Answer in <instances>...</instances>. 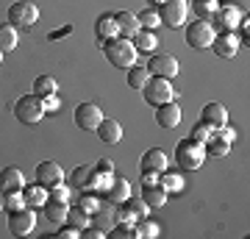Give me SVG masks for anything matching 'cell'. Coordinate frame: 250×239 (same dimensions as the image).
Masks as SVG:
<instances>
[{
    "mask_svg": "<svg viewBox=\"0 0 250 239\" xmlns=\"http://www.w3.org/2000/svg\"><path fill=\"white\" fill-rule=\"evenodd\" d=\"M203 148H206V156H217V159H223V156H228V148H231V145H228L225 139H220L217 133H211V136L206 139Z\"/></svg>",
    "mask_w": 250,
    "mask_h": 239,
    "instance_id": "obj_25",
    "label": "cell"
},
{
    "mask_svg": "<svg viewBox=\"0 0 250 239\" xmlns=\"http://www.w3.org/2000/svg\"><path fill=\"white\" fill-rule=\"evenodd\" d=\"M175 159L184 170H197L206 161V148L195 139H181L175 145Z\"/></svg>",
    "mask_w": 250,
    "mask_h": 239,
    "instance_id": "obj_2",
    "label": "cell"
},
{
    "mask_svg": "<svg viewBox=\"0 0 250 239\" xmlns=\"http://www.w3.org/2000/svg\"><path fill=\"white\" fill-rule=\"evenodd\" d=\"M0 62H3V50H0Z\"/></svg>",
    "mask_w": 250,
    "mask_h": 239,
    "instance_id": "obj_51",
    "label": "cell"
},
{
    "mask_svg": "<svg viewBox=\"0 0 250 239\" xmlns=\"http://www.w3.org/2000/svg\"><path fill=\"white\" fill-rule=\"evenodd\" d=\"M195 11L197 20H208L217 11V0H195Z\"/></svg>",
    "mask_w": 250,
    "mask_h": 239,
    "instance_id": "obj_37",
    "label": "cell"
},
{
    "mask_svg": "<svg viewBox=\"0 0 250 239\" xmlns=\"http://www.w3.org/2000/svg\"><path fill=\"white\" fill-rule=\"evenodd\" d=\"M106 197L111 200V203H123V200H128L131 197V184L125 181V178H114L111 184H108V189H106Z\"/></svg>",
    "mask_w": 250,
    "mask_h": 239,
    "instance_id": "obj_22",
    "label": "cell"
},
{
    "mask_svg": "<svg viewBox=\"0 0 250 239\" xmlns=\"http://www.w3.org/2000/svg\"><path fill=\"white\" fill-rule=\"evenodd\" d=\"M92 175H95V167H89V164H81V167L72 170V186H89Z\"/></svg>",
    "mask_w": 250,
    "mask_h": 239,
    "instance_id": "obj_32",
    "label": "cell"
},
{
    "mask_svg": "<svg viewBox=\"0 0 250 239\" xmlns=\"http://www.w3.org/2000/svg\"><path fill=\"white\" fill-rule=\"evenodd\" d=\"M114 22H117V34L125 36V39H131V36L142 28L134 11H120V14H114Z\"/></svg>",
    "mask_w": 250,
    "mask_h": 239,
    "instance_id": "obj_18",
    "label": "cell"
},
{
    "mask_svg": "<svg viewBox=\"0 0 250 239\" xmlns=\"http://www.w3.org/2000/svg\"><path fill=\"white\" fill-rule=\"evenodd\" d=\"M142 184H145V186L159 184V173H153V170H142Z\"/></svg>",
    "mask_w": 250,
    "mask_h": 239,
    "instance_id": "obj_45",
    "label": "cell"
},
{
    "mask_svg": "<svg viewBox=\"0 0 250 239\" xmlns=\"http://www.w3.org/2000/svg\"><path fill=\"white\" fill-rule=\"evenodd\" d=\"M214 133L220 136V139H225L228 145H231V142L236 139V131H233V128H228V125H220V128H214Z\"/></svg>",
    "mask_w": 250,
    "mask_h": 239,
    "instance_id": "obj_43",
    "label": "cell"
},
{
    "mask_svg": "<svg viewBox=\"0 0 250 239\" xmlns=\"http://www.w3.org/2000/svg\"><path fill=\"white\" fill-rule=\"evenodd\" d=\"M47 197H50V200H59V203H67V200H70V189L64 184H56V186L47 189Z\"/></svg>",
    "mask_w": 250,
    "mask_h": 239,
    "instance_id": "obj_40",
    "label": "cell"
},
{
    "mask_svg": "<svg viewBox=\"0 0 250 239\" xmlns=\"http://www.w3.org/2000/svg\"><path fill=\"white\" fill-rule=\"evenodd\" d=\"M131 42H134V47L139 53H150V50L159 47V36L153 34V31H147V28H139V31L131 36Z\"/></svg>",
    "mask_w": 250,
    "mask_h": 239,
    "instance_id": "obj_21",
    "label": "cell"
},
{
    "mask_svg": "<svg viewBox=\"0 0 250 239\" xmlns=\"http://www.w3.org/2000/svg\"><path fill=\"white\" fill-rule=\"evenodd\" d=\"M59 237H62V239H78L81 237V228H75V225H64V228L59 231Z\"/></svg>",
    "mask_w": 250,
    "mask_h": 239,
    "instance_id": "obj_44",
    "label": "cell"
},
{
    "mask_svg": "<svg viewBox=\"0 0 250 239\" xmlns=\"http://www.w3.org/2000/svg\"><path fill=\"white\" fill-rule=\"evenodd\" d=\"M100 123H103V111H100L98 103H81L75 109V125L81 131H95Z\"/></svg>",
    "mask_w": 250,
    "mask_h": 239,
    "instance_id": "obj_9",
    "label": "cell"
},
{
    "mask_svg": "<svg viewBox=\"0 0 250 239\" xmlns=\"http://www.w3.org/2000/svg\"><path fill=\"white\" fill-rule=\"evenodd\" d=\"M214 25L208 22V20H197V22H192V25L187 28V44L189 47H195V50H200V47H211V42H214Z\"/></svg>",
    "mask_w": 250,
    "mask_h": 239,
    "instance_id": "obj_6",
    "label": "cell"
},
{
    "mask_svg": "<svg viewBox=\"0 0 250 239\" xmlns=\"http://www.w3.org/2000/svg\"><path fill=\"white\" fill-rule=\"evenodd\" d=\"M39 20V9H36V3H31V0H17V3H11L9 9V22L14 28L22 25V28H31Z\"/></svg>",
    "mask_w": 250,
    "mask_h": 239,
    "instance_id": "obj_7",
    "label": "cell"
},
{
    "mask_svg": "<svg viewBox=\"0 0 250 239\" xmlns=\"http://www.w3.org/2000/svg\"><path fill=\"white\" fill-rule=\"evenodd\" d=\"M45 100V111H56L59 109V98L56 95H47V98H42Z\"/></svg>",
    "mask_w": 250,
    "mask_h": 239,
    "instance_id": "obj_46",
    "label": "cell"
},
{
    "mask_svg": "<svg viewBox=\"0 0 250 239\" xmlns=\"http://www.w3.org/2000/svg\"><path fill=\"white\" fill-rule=\"evenodd\" d=\"M34 95H39V98L56 95V78H50V75H39V78L34 81Z\"/></svg>",
    "mask_w": 250,
    "mask_h": 239,
    "instance_id": "obj_31",
    "label": "cell"
},
{
    "mask_svg": "<svg viewBox=\"0 0 250 239\" xmlns=\"http://www.w3.org/2000/svg\"><path fill=\"white\" fill-rule=\"evenodd\" d=\"M67 34H72V25H64V28H59V31H53V34H50V42H56V39H62V36H67Z\"/></svg>",
    "mask_w": 250,
    "mask_h": 239,
    "instance_id": "obj_47",
    "label": "cell"
},
{
    "mask_svg": "<svg viewBox=\"0 0 250 239\" xmlns=\"http://www.w3.org/2000/svg\"><path fill=\"white\" fill-rule=\"evenodd\" d=\"M142 95H145V100L156 109V106H161V103H170V100L175 98V89H172L170 78H156V75H150V81H147L145 89H142Z\"/></svg>",
    "mask_w": 250,
    "mask_h": 239,
    "instance_id": "obj_4",
    "label": "cell"
},
{
    "mask_svg": "<svg viewBox=\"0 0 250 239\" xmlns=\"http://www.w3.org/2000/svg\"><path fill=\"white\" fill-rule=\"evenodd\" d=\"M22 189H25V175H22V170H17V167L0 170V192H3V195H9V192H22Z\"/></svg>",
    "mask_w": 250,
    "mask_h": 239,
    "instance_id": "obj_13",
    "label": "cell"
},
{
    "mask_svg": "<svg viewBox=\"0 0 250 239\" xmlns=\"http://www.w3.org/2000/svg\"><path fill=\"white\" fill-rule=\"evenodd\" d=\"M136 20H139V25L147 28V31H153L156 25H161V20H159V11H153V9H145L136 14Z\"/></svg>",
    "mask_w": 250,
    "mask_h": 239,
    "instance_id": "obj_35",
    "label": "cell"
},
{
    "mask_svg": "<svg viewBox=\"0 0 250 239\" xmlns=\"http://www.w3.org/2000/svg\"><path fill=\"white\" fill-rule=\"evenodd\" d=\"M108 237H114V239L136 237V228L131 225V222H120V225H114V228H108Z\"/></svg>",
    "mask_w": 250,
    "mask_h": 239,
    "instance_id": "obj_39",
    "label": "cell"
},
{
    "mask_svg": "<svg viewBox=\"0 0 250 239\" xmlns=\"http://www.w3.org/2000/svg\"><path fill=\"white\" fill-rule=\"evenodd\" d=\"M117 36V22L111 14H103V17L98 20V39L100 42H108V39H114Z\"/></svg>",
    "mask_w": 250,
    "mask_h": 239,
    "instance_id": "obj_26",
    "label": "cell"
},
{
    "mask_svg": "<svg viewBox=\"0 0 250 239\" xmlns=\"http://www.w3.org/2000/svg\"><path fill=\"white\" fill-rule=\"evenodd\" d=\"M14 114H17L20 123L25 125H36L42 117H45V100L39 95H22L14 106Z\"/></svg>",
    "mask_w": 250,
    "mask_h": 239,
    "instance_id": "obj_3",
    "label": "cell"
},
{
    "mask_svg": "<svg viewBox=\"0 0 250 239\" xmlns=\"http://www.w3.org/2000/svg\"><path fill=\"white\" fill-rule=\"evenodd\" d=\"M167 167V153L161 148H150V151L142 156V170H153V173H164Z\"/></svg>",
    "mask_w": 250,
    "mask_h": 239,
    "instance_id": "obj_23",
    "label": "cell"
},
{
    "mask_svg": "<svg viewBox=\"0 0 250 239\" xmlns=\"http://www.w3.org/2000/svg\"><path fill=\"white\" fill-rule=\"evenodd\" d=\"M159 186L164 192H178L181 186H184V181H181L178 173H164V175L159 178Z\"/></svg>",
    "mask_w": 250,
    "mask_h": 239,
    "instance_id": "obj_34",
    "label": "cell"
},
{
    "mask_svg": "<svg viewBox=\"0 0 250 239\" xmlns=\"http://www.w3.org/2000/svg\"><path fill=\"white\" fill-rule=\"evenodd\" d=\"M203 123H208L211 128H220V125L228 123V111H225L223 103H206L203 106V117H200Z\"/></svg>",
    "mask_w": 250,
    "mask_h": 239,
    "instance_id": "obj_20",
    "label": "cell"
},
{
    "mask_svg": "<svg viewBox=\"0 0 250 239\" xmlns=\"http://www.w3.org/2000/svg\"><path fill=\"white\" fill-rule=\"evenodd\" d=\"M150 3H153V6H161V3H164V0H150Z\"/></svg>",
    "mask_w": 250,
    "mask_h": 239,
    "instance_id": "obj_50",
    "label": "cell"
},
{
    "mask_svg": "<svg viewBox=\"0 0 250 239\" xmlns=\"http://www.w3.org/2000/svg\"><path fill=\"white\" fill-rule=\"evenodd\" d=\"M17 47V28L14 25H0V50L9 53Z\"/></svg>",
    "mask_w": 250,
    "mask_h": 239,
    "instance_id": "obj_29",
    "label": "cell"
},
{
    "mask_svg": "<svg viewBox=\"0 0 250 239\" xmlns=\"http://www.w3.org/2000/svg\"><path fill=\"white\" fill-rule=\"evenodd\" d=\"M156 123L161 125V128H178V123H181V109H178V103H161V106H156Z\"/></svg>",
    "mask_w": 250,
    "mask_h": 239,
    "instance_id": "obj_14",
    "label": "cell"
},
{
    "mask_svg": "<svg viewBox=\"0 0 250 239\" xmlns=\"http://www.w3.org/2000/svg\"><path fill=\"white\" fill-rule=\"evenodd\" d=\"M145 214H147V203H145V200H131V197H128V200H123V203H120L117 220L136 225L139 220H145Z\"/></svg>",
    "mask_w": 250,
    "mask_h": 239,
    "instance_id": "obj_11",
    "label": "cell"
},
{
    "mask_svg": "<svg viewBox=\"0 0 250 239\" xmlns=\"http://www.w3.org/2000/svg\"><path fill=\"white\" fill-rule=\"evenodd\" d=\"M142 200L147 203V209H161V206L167 203V192H164L159 184H150V186H145Z\"/></svg>",
    "mask_w": 250,
    "mask_h": 239,
    "instance_id": "obj_24",
    "label": "cell"
},
{
    "mask_svg": "<svg viewBox=\"0 0 250 239\" xmlns=\"http://www.w3.org/2000/svg\"><path fill=\"white\" fill-rule=\"evenodd\" d=\"M45 200H47V189L42 184L28 186L25 189V203L28 206H45Z\"/></svg>",
    "mask_w": 250,
    "mask_h": 239,
    "instance_id": "obj_33",
    "label": "cell"
},
{
    "mask_svg": "<svg viewBox=\"0 0 250 239\" xmlns=\"http://www.w3.org/2000/svg\"><path fill=\"white\" fill-rule=\"evenodd\" d=\"M98 170H100V173H114V164H111V161H108V159H100Z\"/></svg>",
    "mask_w": 250,
    "mask_h": 239,
    "instance_id": "obj_48",
    "label": "cell"
},
{
    "mask_svg": "<svg viewBox=\"0 0 250 239\" xmlns=\"http://www.w3.org/2000/svg\"><path fill=\"white\" fill-rule=\"evenodd\" d=\"M178 67H181L178 59L170 53H156L147 64L150 75H156V78H172V75H178Z\"/></svg>",
    "mask_w": 250,
    "mask_h": 239,
    "instance_id": "obj_10",
    "label": "cell"
},
{
    "mask_svg": "<svg viewBox=\"0 0 250 239\" xmlns=\"http://www.w3.org/2000/svg\"><path fill=\"white\" fill-rule=\"evenodd\" d=\"M239 20H242V14H239V9L236 6H231V3H225V6H217V11L208 17V22H220V28H236L239 25Z\"/></svg>",
    "mask_w": 250,
    "mask_h": 239,
    "instance_id": "obj_15",
    "label": "cell"
},
{
    "mask_svg": "<svg viewBox=\"0 0 250 239\" xmlns=\"http://www.w3.org/2000/svg\"><path fill=\"white\" fill-rule=\"evenodd\" d=\"M114 220H117V212H114V203H100L95 212H92V225H98L108 234V228H114Z\"/></svg>",
    "mask_w": 250,
    "mask_h": 239,
    "instance_id": "obj_17",
    "label": "cell"
},
{
    "mask_svg": "<svg viewBox=\"0 0 250 239\" xmlns=\"http://www.w3.org/2000/svg\"><path fill=\"white\" fill-rule=\"evenodd\" d=\"M45 217L53 222H67V203H59V200H45Z\"/></svg>",
    "mask_w": 250,
    "mask_h": 239,
    "instance_id": "obj_27",
    "label": "cell"
},
{
    "mask_svg": "<svg viewBox=\"0 0 250 239\" xmlns=\"http://www.w3.org/2000/svg\"><path fill=\"white\" fill-rule=\"evenodd\" d=\"M3 197H6V209H9V212H17V209L28 206V203H25V197L20 195V192H9V195H3Z\"/></svg>",
    "mask_w": 250,
    "mask_h": 239,
    "instance_id": "obj_42",
    "label": "cell"
},
{
    "mask_svg": "<svg viewBox=\"0 0 250 239\" xmlns=\"http://www.w3.org/2000/svg\"><path fill=\"white\" fill-rule=\"evenodd\" d=\"M75 206H81L83 212H89V214H92V212H95V209L100 206V200H98V195H95V192H86V195L81 197V200H78Z\"/></svg>",
    "mask_w": 250,
    "mask_h": 239,
    "instance_id": "obj_41",
    "label": "cell"
},
{
    "mask_svg": "<svg viewBox=\"0 0 250 239\" xmlns=\"http://www.w3.org/2000/svg\"><path fill=\"white\" fill-rule=\"evenodd\" d=\"M211 47H214V53L220 56V59H231V56H236V50H239V36H233V34L214 36Z\"/></svg>",
    "mask_w": 250,
    "mask_h": 239,
    "instance_id": "obj_16",
    "label": "cell"
},
{
    "mask_svg": "<svg viewBox=\"0 0 250 239\" xmlns=\"http://www.w3.org/2000/svg\"><path fill=\"white\" fill-rule=\"evenodd\" d=\"M67 222L83 231L86 225H92V214H89V212H83L81 206H72V209H67Z\"/></svg>",
    "mask_w": 250,
    "mask_h": 239,
    "instance_id": "obj_28",
    "label": "cell"
},
{
    "mask_svg": "<svg viewBox=\"0 0 250 239\" xmlns=\"http://www.w3.org/2000/svg\"><path fill=\"white\" fill-rule=\"evenodd\" d=\"M134 228H136V237H145V239L159 237V225H156V222H150V220H139Z\"/></svg>",
    "mask_w": 250,
    "mask_h": 239,
    "instance_id": "obj_38",
    "label": "cell"
},
{
    "mask_svg": "<svg viewBox=\"0 0 250 239\" xmlns=\"http://www.w3.org/2000/svg\"><path fill=\"white\" fill-rule=\"evenodd\" d=\"M103 50H106V59L111 62V67H120V70H131L136 64V56L139 50L134 47L131 39H125V36H114V39H108L103 44Z\"/></svg>",
    "mask_w": 250,
    "mask_h": 239,
    "instance_id": "obj_1",
    "label": "cell"
},
{
    "mask_svg": "<svg viewBox=\"0 0 250 239\" xmlns=\"http://www.w3.org/2000/svg\"><path fill=\"white\" fill-rule=\"evenodd\" d=\"M100 136V142H106V145H117V142L123 139V125L117 123V120H106L103 117V123L95 128Z\"/></svg>",
    "mask_w": 250,
    "mask_h": 239,
    "instance_id": "obj_19",
    "label": "cell"
},
{
    "mask_svg": "<svg viewBox=\"0 0 250 239\" xmlns=\"http://www.w3.org/2000/svg\"><path fill=\"white\" fill-rule=\"evenodd\" d=\"M6 209V197H3V192H0V212Z\"/></svg>",
    "mask_w": 250,
    "mask_h": 239,
    "instance_id": "obj_49",
    "label": "cell"
},
{
    "mask_svg": "<svg viewBox=\"0 0 250 239\" xmlns=\"http://www.w3.org/2000/svg\"><path fill=\"white\" fill-rule=\"evenodd\" d=\"M147 81H150V70H147V67H136L134 64V67L128 70V84H131L134 89H145Z\"/></svg>",
    "mask_w": 250,
    "mask_h": 239,
    "instance_id": "obj_30",
    "label": "cell"
},
{
    "mask_svg": "<svg viewBox=\"0 0 250 239\" xmlns=\"http://www.w3.org/2000/svg\"><path fill=\"white\" fill-rule=\"evenodd\" d=\"M211 133H214V128H211L208 123H203V120H200V123H197L195 128H192V133H189V139H195V142H200V145H206V139H208Z\"/></svg>",
    "mask_w": 250,
    "mask_h": 239,
    "instance_id": "obj_36",
    "label": "cell"
},
{
    "mask_svg": "<svg viewBox=\"0 0 250 239\" xmlns=\"http://www.w3.org/2000/svg\"><path fill=\"white\" fill-rule=\"evenodd\" d=\"M187 14H189L187 0H164L159 6V20H161V25H167V28H181L187 22Z\"/></svg>",
    "mask_w": 250,
    "mask_h": 239,
    "instance_id": "obj_5",
    "label": "cell"
},
{
    "mask_svg": "<svg viewBox=\"0 0 250 239\" xmlns=\"http://www.w3.org/2000/svg\"><path fill=\"white\" fill-rule=\"evenodd\" d=\"M36 225V214L31 206H22V209H17V212L9 214V231L14 234V237H25V234H31Z\"/></svg>",
    "mask_w": 250,
    "mask_h": 239,
    "instance_id": "obj_8",
    "label": "cell"
},
{
    "mask_svg": "<svg viewBox=\"0 0 250 239\" xmlns=\"http://www.w3.org/2000/svg\"><path fill=\"white\" fill-rule=\"evenodd\" d=\"M36 184H42L45 189H50V186H56V184H64L62 167H59L56 161H42V164L36 167Z\"/></svg>",
    "mask_w": 250,
    "mask_h": 239,
    "instance_id": "obj_12",
    "label": "cell"
}]
</instances>
